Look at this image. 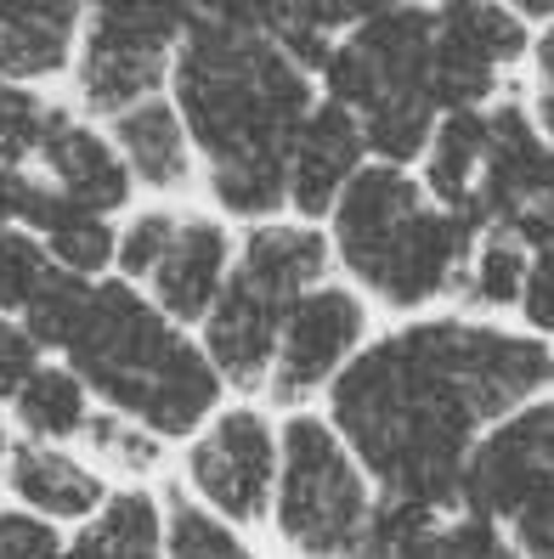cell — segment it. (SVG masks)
<instances>
[{
	"mask_svg": "<svg viewBox=\"0 0 554 559\" xmlns=\"http://www.w3.org/2000/svg\"><path fill=\"white\" fill-rule=\"evenodd\" d=\"M543 498H554V396L515 407L475 441L459 509L509 532Z\"/></svg>",
	"mask_w": 554,
	"mask_h": 559,
	"instance_id": "cell-11",
	"label": "cell"
},
{
	"mask_svg": "<svg viewBox=\"0 0 554 559\" xmlns=\"http://www.w3.org/2000/svg\"><path fill=\"white\" fill-rule=\"evenodd\" d=\"M7 486L23 503V514H35L46 525L57 520H96V509L108 503V480L69 447H46V441H17L7 452Z\"/></svg>",
	"mask_w": 554,
	"mask_h": 559,
	"instance_id": "cell-16",
	"label": "cell"
},
{
	"mask_svg": "<svg viewBox=\"0 0 554 559\" xmlns=\"http://www.w3.org/2000/svg\"><path fill=\"white\" fill-rule=\"evenodd\" d=\"M57 103H46L40 91L28 85H0V164L23 170L28 158H40V142L51 130Z\"/></svg>",
	"mask_w": 554,
	"mask_h": 559,
	"instance_id": "cell-27",
	"label": "cell"
},
{
	"mask_svg": "<svg viewBox=\"0 0 554 559\" xmlns=\"http://www.w3.org/2000/svg\"><path fill=\"white\" fill-rule=\"evenodd\" d=\"M368 559H527L504 525H486L475 514H397V509H379L374 525V543L363 548Z\"/></svg>",
	"mask_w": 554,
	"mask_h": 559,
	"instance_id": "cell-18",
	"label": "cell"
},
{
	"mask_svg": "<svg viewBox=\"0 0 554 559\" xmlns=\"http://www.w3.org/2000/svg\"><path fill=\"white\" fill-rule=\"evenodd\" d=\"M85 12L69 0H0V85H35L80 57Z\"/></svg>",
	"mask_w": 554,
	"mask_h": 559,
	"instance_id": "cell-17",
	"label": "cell"
},
{
	"mask_svg": "<svg viewBox=\"0 0 554 559\" xmlns=\"http://www.w3.org/2000/svg\"><path fill=\"white\" fill-rule=\"evenodd\" d=\"M165 559H260L238 525L210 514L192 491H165Z\"/></svg>",
	"mask_w": 554,
	"mask_h": 559,
	"instance_id": "cell-25",
	"label": "cell"
},
{
	"mask_svg": "<svg viewBox=\"0 0 554 559\" xmlns=\"http://www.w3.org/2000/svg\"><path fill=\"white\" fill-rule=\"evenodd\" d=\"M278 441H283L278 498H272L278 543L288 548V559H356L379 525V491L368 469L356 464L345 436L317 407L283 413Z\"/></svg>",
	"mask_w": 554,
	"mask_h": 559,
	"instance_id": "cell-6",
	"label": "cell"
},
{
	"mask_svg": "<svg viewBox=\"0 0 554 559\" xmlns=\"http://www.w3.org/2000/svg\"><path fill=\"white\" fill-rule=\"evenodd\" d=\"M527 266H532V243L515 226H493L475 238V254L459 277L452 311L459 317H481V322H504L520 311V288H527Z\"/></svg>",
	"mask_w": 554,
	"mask_h": 559,
	"instance_id": "cell-22",
	"label": "cell"
},
{
	"mask_svg": "<svg viewBox=\"0 0 554 559\" xmlns=\"http://www.w3.org/2000/svg\"><path fill=\"white\" fill-rule=\"evenodd\" d=\"M51 277L57 266L46 243L35 233H23V226H0V317H23Z\"/></svg>",
	"mask_w": 554,
	"mask_h": 559,
	"instance_id": "cell-26",
	"label": "cell"
},
{
	"mask_svg": "<svg viewBox=\"0 0 554 559\" xmlns=\"http://www.w3.org/2000/svg\"><path fill=\"white\" fill-rule=\"evenodd\" d=\"M554 181V147L532 119L527 96H504V103L486 108V158H481V181L470 215L481 233L493 226H520L532 215V204L549 192Z\"/></svg>",
	"mask_w": 554,
	"mask_h": 559,
	"instance_id": "cell-12",
	"label": "cell"
},
{
	"mask_svg": "<svg viewBox=\"0 0 554 559\" xmlns=\"http://www.w3.org/2000/svg\"><path fill=\"white\" fill-rule=\"evenodd\" d=\"M538 396H554L549 340L520 322L436 311L374 334L322 413L368 469L379 509L436 520L459 514L475 441Z\"/></svg>",
	"mask_w": 554,
	"mask_h": 559,
	"instance_id": "cell-1",
	"label": "cell"
},
{
	"mask_svg": "<svg viewBox=\"0 0 554 559\" xmlns=\"http://www.w3.org/2000/svg\"><path fill=\"white\" fill-rule=\"evenodd\" d=\"M356 559H368V554H356Z\"/></svg>",
	"mask_w": 554,
	"mask_h": 559,
	"instance_id": "cell-35",
	"label": "cell"
},
{
	"mask_svg": "<svg viewBox=\"0 0 554 559\" xmlns=\"http://www.w3.org/2000/svg\"><path fill=\"white\" fill-rule=\"evenodd\" d=\"M176 226H181L176 210H142V215H130V221L119 226V254H114L119 277L148 288V277L158 272V260H165V249H170V238H176Z\"/></svg>",
	"mask_w": 554,
	"mask_h": 559,
	"instance_id": "cell-29",
	"label": "cell"
},
{
	"mask_svg": "<svg viewBox=\"0 0 554 559\" xmlns=\"http://www.w3.org/2000/svg\"><path fill=\"white\" fill-rule=\"evenodd\" d=\"M23 233H35L46 243L57 272H74V277H91V283L103 277L114 266V254H119V233L108 226V215L62 199L51 181L40 187V204H35V215H28Z\"/></svg>",
	"mask_w": 554,
	"mask_h": 559,
	"instance_id": "cell-20",
	"label": "cell"
},
{
	"mask_svg": "<svg viewBox=\"0 0 554 559\" xmlns=\"http://www.w3.org/2000/svg\"><path fill=\"white\" fill-rule=\"evenodd\" d=\"M62 361L96 402H108V413L142 424L158 441H192L226 407V384L204 345L125 277L91 283Z\"/></svg>",
	"mask_w": 554,
	"mask_h": 559,
	"instance_id": "cell-3",
	"label": "cell"
},
{
	"mask_svg": "<svg viewBox=\"0 0 554 559\" xmlns=\"http://www.w3.org/2000/svg\"><path fill=\"white\" fill-rule=\"evenodd\" d=\"M187 23V7H91L74 57L80 108L114 124L119 114L165 96Z\"/></svg>",
	"mask_w": 554,
	"mask_h": 559,
	"instance_id": "cell-7",
	"label": "cell"
},
{
	"mask_svg": "<svg viewBox=\"0 0 554 559\" xmlns=\"http://www.w3.org/2000/svg\"><path fill=\"white\" fill-rule=\"evenodd\" d=\"M481 158H486V108H470V114H441L436 136L419 158V181L436 204L470 215V199H475V181H481ZM475 221V215H470Z\"/></svg>",
	"mask_w": 554,
	"mask_h": 559,
	"instance_id": "cell-23",
	"label": "cell"
},
{
	"mask_svg": "<svg viewBox=\"0 0 554 559\" xmlns=\"http://www.w3.org/2000/svg\"><path fill=\"white\" fill-rule=\"evenodd\" d=\"M481 226L436 204L419 170L368 164L329 215L334 266L368 306L390 317H436L459 294Z\"/></svg>",
	"mask_w": 554,
	"mask_h": 559,
	"instance_id": "cell-4",
	"label": "cell"
},
{
	"mask_svg": "<svg viewBox=\"0 0 554 559\" xmlns=\"http://www.w3.org/2000/svg\"><path fill=\"white\" fill-rule=\"evenodd\" d=\"M368 340H374V306L345 277H329L288 311L272 379H267V402L283 413L317 407L334 390V379L363 356Z\"/></svg>",
	"mask_w": 554,
	"mask_h": 559,
	"instance_id": "cell-9",
	"label": "cell"
},
{
	"mask_svg": "<svg viewBox=\"0 0 554 559\" xmlns=\"http://www.w3.org/2000/svg\"><path fill=\"white\" fill-rule=\"evenodd\" d=\"M17 430L28 441H46V447H62L91 430V390L85 379L69 368V361H46V368L17 390Z\"/></svg>",
	"mask_w": 554,
	"mask_h": 559,
	"instance_id": "cell-24",
	"label": "cell"
},
{
	"mask_svg": "<svg viewBox=\"0 0 554 559\" xmlns=\"http://www.w3.org/2000/svg\"><path fill=\"white\" fill-rule=\"evenodd\" d=\"M527 69H532V103H554V23H543L538 35H532V57H527Z\"/></svg>",
	"mask_w": 554,
	"mask_h": 559,
	"instance_id": "cell-32",
	"label": "cell"
},
{
	"mask_svg": "<svg viewBox=\"0 0 554 559\" xmlns=\"http://www.w3.org/2000/svg\"><path fill=\"white\" fill-rule=\"evenodd\" d=\"M515 233H520V238H527L532 249H543V243H554V181H549V192H543V199L532 204V215H527V221H520V226H515Z\"/></svg>",
	"mask_w": 554,
	"mask_h": 559,
	"instance_id": "cell-33",
	"label": "cell"
},
{
	"mask_svg": "<svg viewBox=\"0 0 554 559\" xmlns=\"http://www.w3.org/2000/svg\"><path fill=\"white\" fill-rule=\"evenodd\" d=\"M85 447L103 457V464H114L119 475H153L158 457H165V441H158L153 430H142V424H130L119 413H91V430H85Z\"/></svg>",
	"mask_w": 554,
	"mask_h": 559,
	"instance_id": "cell-28",
	"label": "cell"
},
{
	"mask_svg": "<svg viewBox=\"0 0 554 559\" xmlns=\"http://www.w3.org/2000/svg\"><path fill=\"white\" fill-rule=\"evenodd\" d=\"M278 464H283V441L278 424L260 402H226L199 436L187 441V486L210 514L226 525H272V498H278Z\"/></svg>",
	"mask_w": 554,
	"mask_h": 559,
	"instance_id": "cell-8",
	"label": "cell"
},
{
	"mask_svg": "<svg viewBox=\"0 0 554 559\" xmlns=\"http://www.w3.org/2000/svg\"><path fill=\"white\" fill-rule=\"evenodd\" d=\"M329 277H334L329 226H311V221H295V215L244 226L226 294L199 328V345L215 361L226 390H238L244 402L267 396L288 311Z\"/></svg>",
	"mask_w": 554,
	"mask_h": 559,
	"instance_id": "cell-5",
	"label": "cell"
},
{
	"mask_svg": "<svg viewBox=\"0 0 554 559\" xmlns=\"http://www.w3.org/2000/svg\"><path fill=\"white\" fill-rule=\"evenodd\" d=\"M62 559H165V498L148 486H119L96 520L80 525Z\"/></svg>",
	"mask_w": 554,
	"mask_h": 559,
	"instance_id": "cell-21",
	"label": "cell"
},
{
	"mask_svg": "<svg viewBox=\"0 0 554 559\" xmlns=\"http://www.w3.org/2000/svg\"><path fill=\"white\" fill-rule=\"evenodd\" d=\"M527 57H532V28L515 17V7H493V0L436 7V57H431L436 108L470 114L504 103L509 74Z\"/></svg>",
	"mask_w": 554,
	"mask_h": 559,
	"instance_id": "cell-10",
	"label": "cell"
},
{
	"mask_svg": "<svg viewBox=\"0 0 554 559\" xmlns=\"http://www.w3.org/2000/svg\"><path fill=\"white\" fill-rule=\"evenodd\" d=\"M40 170L62 199H74L96 215L125 210L130 192H137V176H130V164L119 158L114 136H103L96 124L74 119L69 108L51 114V130L40 142Z\"/></svg>",
	"mask_w": 554,
	"mask_h": 559,
	"instance_id": "cell-15",
	"label": "cell"
},
{
	"mask_svg": "<svg viewBox=\"0 0 554 559\" xmlns=\"http://www.w3.org/2000/svg\"><path fill=\"white\" fill-rule=\"evenodd\" d=\"M170 103L204 164V187L226 221L288 215V153H295L317 80L288 57L260 7H199L181 35Z\"/></svg>",
	"mask_w": 554,
	"mask_h": 559,
	"instance_id": "cell-2",
	"label": "cell"
},
{
	"mask_svg": "<svg viewBox=\"0 0 554 559\" xmlns=\"http://www.w3.org/2000/svg\"><path fill=\"white\" fill-rule=\"evenodd\" d=\"M368 136L345 108L334 103H317L295 153H288V215L311 221V226H329L340 192L368 170Z\"/></svg>",
	"mask_w": 554,
	"mask_h": 559,
	"instance_id": "cell-14",
	"label": "cell"
},
{
	"mask_svg": "<svg viewBox=\"0 0 554 559\" xmlns=\"http://www.w3.org/2000/svg\"><path fill=\"white\" fill-rule=\"evenodd\" d=\"M233 260H238V233L221 215H181L165 260L148 277V300L181 328H204V317L226 294Z\"/></svg>",
	"mask_w": 554,
	"mask_h": 559,
	"instance_id": "cell-13",
	"label": "cell"
},
{
	"mask_svg": "<svg viewBox=\"0 0 554 559\" xmlns=\"http://www.w3.org/2000/svg\"><path fill=\"white\" fill-rule=\"evenodd\" d=\"M108 136H114L119 158L130 164L137 187H148V192H176V187L192 181V164H199V153H192V136H187L181 108L170 103V96H153V103L119 114Z\"/></svg>",
	"mask_w": 554,
	"mask_h": 559,
	"instance_id": "cell-19",
	"label": "cell"
},
{
	"mask_svg": "<svg viewBox=\"0 0 554 559\" xmlns=\"http://www.w3.org/2000/svg\"><path fill=\"white\" fill-rule=\"evenodd\" d=\"M46 368V350L17 317H0V402H17V390Z\"/></svg>",
	"mask_w": 554,
	"mask_h": 559,
	"instance_id": "cell-31",
	"label": "cell"
},
{
	"mask_svg": "<svg viewBox=\"0 0 554 559\" xmlns=\"http://www.w3.org/2000/svg\"><path fill=\"white\" fill-rule=\"evenodd\" d=\"M7 452H12V441H7V424H0V475H7Z\"/></svg>",
	"mask_w": 554,
	"mask_h": 559,
	"instance_id": "cell-34",
	"label": "cell"
},
{
	"mask_svg": "<svg viewBox=\"0 0 554 559\" xmlns=\"http://www.w3.org/2000/svg\"><path fill=\"white\" fill-rule=\"evenodd\" d=\"M515 322L527 328V334H538V340L554 345V243L532 249V266H527V288H520Z\"/></svg>",
	"mask_w": 554,
	"mask_h": 559,
	"instance_id": "cell-30",
	"label": "cell"
}]
</instances>
